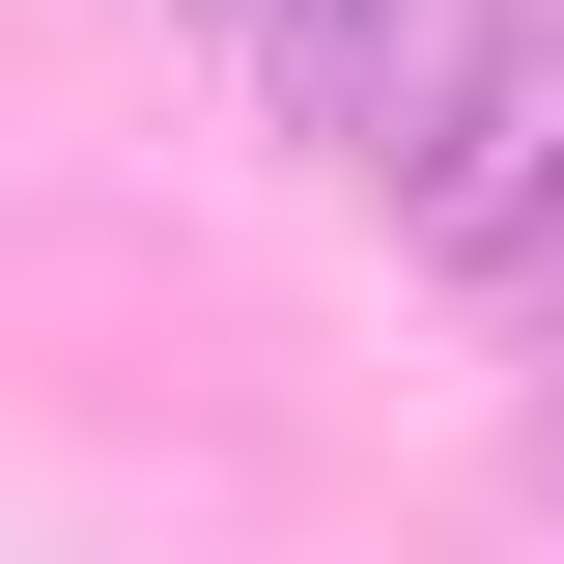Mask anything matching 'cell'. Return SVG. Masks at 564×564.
<instances>
[{
  "mask_svg": "<svg viewBox=\"0 0 564 564\" xmlns=\"http://www.w3.org/2000/svg\"><path fill=\"white\" fill-rule=\"evenodd\" d=\"M226 29L282 57L311 141H423V0H226Z\"/></svg>",
  "mask_w": 564,
  "mask_h": 564,
  "instance_id": "obj_1",
  "label": "cell"
}]
</instances>
